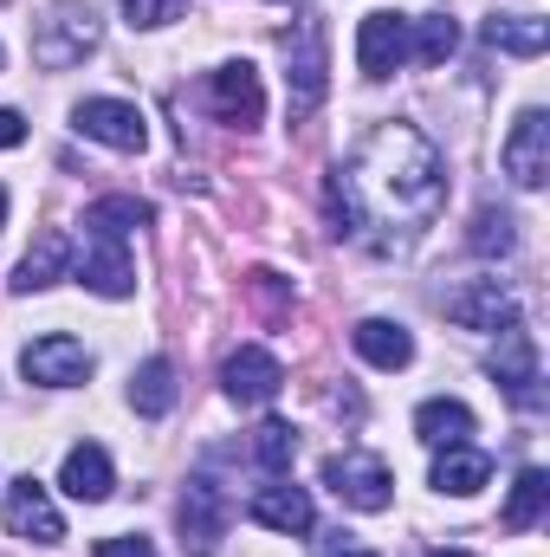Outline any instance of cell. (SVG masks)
I'll use <instances>...</instances> for the list:
<instances>
[{
  "label": "cell",
  "mask_w": 550,
  "mask_h": 557,
  "mask_svg": "<svg viewBox=\"0 0 550 557\" xmlns=\"http://www.w3.org/2000/svg\"><path fill=\"white\" fill-rule=\"evenodd\" d=\"M440 201H447L440 149L402 117L376 124L357 143V156L330 175V221H337V234H357V240H376V247L421 234L440 214Z\"/></svg>",
  "instance_id": "cell-1"
},
{
  "label": "cell",
  "mask_w": 550,
  "mask_h": 557,
  "mask_svg": "<svg viewBox=\"0 0 550 557\" xmlns=\"http://www.w3.org/2000/svg\"><path fill=\"white\" fill-rule=\"evenodd\" d=\"M98 39H104V26H98L91 7H52V13L33 26V65L72 72V65H85V59L98 52Z\"/></svg>",
  "instance_id": "cell-2"
},
{
  "label": "cell",
  "mask_w": 550,
  "mask_h": 557,
  "mask_svg": "<svg viewBox=\"0 0 550 557\" xmlns=\"http://www.w3.org/2000/svg\"><path fill=\"white\" fill-rule=\"evenodd\" d=\"M324 486H330L343 506H357V512H389V506H396V480H389V467H383L376 454H363V447L330 454V460H324Z\"/></svg>",
  "instance_id": "cell-3"
},
{
  "label": "cell",
  "mask_w": 550,
  "mask_h": 557,
  "mask_svg": "<svg viewBox=\"0 0 550 557\" xmlns=\"http://www.w3.org/2000/svg\"><path fill=\"white\" fill-rule=\"evenodd\" d=\"M285 59H291V72H285V85H291V117H311L317 104H324V20L317 13H304L298 20V33L285 39Z\"/></svg>",
  "instance_id": "cell-4"
},
{
  "label": "cell",
  "mask_w": 550,
  "mask_h": 557,
  "mask_svg": "<svg viewBox=\"0 0 550 557\" xmlns=\"http://www.w3.org/2000/svg\"><path fill=\"white\" fill-rule=\"evenodd\" d=\"M208 111H214L221 124H234V131H253V124L266 117V85H260V72H253L247 59L208 72Z\"/></svg>",
  "instance_id": "cell-5"
},
{
  "label": "cell",
  "mask_w": 550,
  "mask_h": 557,
  "mask_svg": "<svg viewBox=\"0 0 550 557\" xmlns=\"http://www.w3.org/2000/svg\"><path fill=\"white\" fill-rule=\"evenodd\" d=\"M20 370H26V383H39V389H72V383L91 376V350H85L78 337H65V331H46V337H33V344L20 350Z\"/></svg>",
  "instance_id": "cell-6"
},
{
  "label": "cell",
  "mask_w": 550,
  "mask_h": 557,
  "mask_svg": "<svg viewBox=\"0 0 550 557\" xmlns=\"http://www.w3.org/2000/svg\"><path fill=\"white\" fill-rule=\"evenodd\" d=\"M72 131L91 137V143H104V149L137 156L142 143H149V117H142L137 104H124V98H85V104L72 111Z\"/></svg>",
  "instance_id": "cell-7"
},
{
  "label": "cell",
  "mask_w": 550,
  "mask_h": 557,
  "mask_svg": "<svg viewBox=\"0 0 550 557\" xmlns=\"http://www.w3.org/2000/svg\"><path fill=\"white\" fill-rule=\"evenodd\" d=\"M447 318L460 331H512L518 324V298L499 278H466V285L447 292Z\"/></svg>",
  "instance_id": "cell-8"
},
{
  "label": "cell",
  "mask_w": 550,
  "mask_h": 557,
  "mask_svg": "<svg viewBox=\"0 0 550 557\" xmlns=\"http://www.w3.org/2000/svg\"><path fill=\"white\" fill-rule=\"evenodd\" d=\"M182 552L195 557H214L221 552V539H227V493L214 486V480H188V493H182Z\"/></svg>",
  "instance_id": "cell-9"
},
{
  "label": "cell",
  "mask_w": 550,
  "mask_h": 557,
  "mask_svg": "<svg viewBox=\"0 0 550 557\" xmlns=\"http://www.w3.org/2000/svg\"><path fill=\"white\" fill-rule=\"evenodd\" d=\"M7 532L26 539V545H59L65 539V519H59V506L46 499V486L33 473L7 480Z\"/></svg>",
  "instance_id": "cell-10"
},
{
  "label": "cell",
  "mask_w": 550,
  "mask_h": 557,
  "mask_svg": "<svg viewBox=\"0 0 550 557\" xmlns=\"http://www.w3.org/2000/svg\"><path fill=\"white\" fill-rule=\"evenodd\" d=\"M409 59H414L409 52V13H363V26H357V65H363V78H389Z\"/></svg>",
  "instance_id": "cell-11"
},
{
  "label": "cell",
  "mask_w": 550,
  "mask_h": 557,
  "mask_svg": "<svg viewBox=\"0 0 550 557\" xmlns=\"http://www.w3.org/2000/svg\"><path fill=\"white\" fill-rule=\"evenodd\" d=\"M499 162H505V175L518 182V188H545L550 175V117L532 104V111H518V124H512V137L499 149Z\"/></svg>",
  "instance_id": "cell-12"
},
{
  "label": "cell",
  "mask_w": 550,
  "mask_h": 557,
  "mask_svg": "<svg viewBox=\"0 0 550 557\" xmlns=\"http://www.w3.org/2000/svg\"><path fill=\"white\" fill-rule=\"evenodd\" d=\"M221 389L240 403V409H266L278 389H285V370H278L273 350H260V344H247V350H234L227 363H221Z\"/></svg>",
  "instance_id": "cell-13"
},
{
  "label": "cell",
  "mask_w": 550,
  "mask_h": 557,
  "mask_svg": "<svg viewBox=\"0 0 550 557\" xmlns=\"http://www.w3.org/2000/svg\"><path fill=\"white\" fill-rule=\"evenodd\" d=\"M78 285H91L98 298H130V292H137V267H130V253H124L117 234H91V227H85Z\"/></svg>",
  "instance_id": "cell-14"
},
{
  "label": "cell",
  "mask_w": 550,
  "mask_h": 557,
  "mask_svg": "<svg viewBox=\"0 0 550 557\" xmlns=\"http://www.w3.org/2000/svg\"><path fill=\"white\" fill-rule=\"evenodd\" d=\"M492 376L505 383V396L518 403V409H538V344H532V331H499V350H492Z\"/></svg>",
  "instance_id": "cell-15"
},
{
  "label": "cell",
  "mask_w": 550,
  "mask_h": 557,
  "mask_svg": "<svg viewBox=\"0 0 550 557\" xmlns=\"http://www.w3.org/2000/svg\"><path fill=\"white\" fill-rule=\"evenodd\" d=\"M247 512H253V525L285 532V539H304V532L317 525V512H311V493H304V486H285V480H278V486H260Z\"/></svg>",
  "instance_id": "cell-16"
},
{
  "label": "cell",
  "mask_w": 550,
  "mask_h": 557,
  "mask_svg": "<svg viewBox=\"0 0 550 557\" xmlns=\"http://www.w3.org/2000/svg\"><path fill=\"white\" fill-rule=\"evenodd\" d=\"M59 486H65L72 499H85V506H104V499H111V486H117L111 454H104L98 441H78V447L65 454V467H59Z\"/></svg>",
  "instance_id": "cell-17"
},
{
  "label": "cell",
  "mask_w": 550,
  "mask_h": 557,
  "mask_svg": "<svg viewBox=\"0 0 550 557\" xmlns=\"http://www.w3.org/2000/svg\"><path fill=\"white\" fill-rule=\"evenodd\" d=\"M350 344H357V357L376 363V370H409L414 363V337L396 318H363V324L350 331Z\"/></svg>",
  "instance_id": "cell-18"
},
{
  "label": "cell",
  "mask_w": 550,
  "mask_h": 557,
  "mask_svg": "<svg viewBox=\"0 0 550 557\" xmlns=\"http://www.w3.org/2000/svg\"><path fill=\"white\" fill-rule=\"evenodd\" d=\"M486 480H492V454H479L473 441H460V447H440V460H434V486H440V493H453V499H473Z\"/></svg>",
  "instance_id": "cell-19"
},
{
  "label": "cell",
  "mask_w": 550,
  "mask_h": 557,
  "mask_svg": "<svg viewBox=\"0 0 550 557\" xmlns=\"http://www.w3.org/2000/svg\"><path fill=\"white\" fill-rule=\"evenodd\" d=\"M72 267V240L65 234H39L33 247H26V260L13 267V292L26 298V292H46V285H59Z\"/></svg>",
  "instance_id": "cell-20"
},
{
  "label": "cell",
  "mask_w": 550,
  "mask_h": 557,
  "mask_svg": "<svg viewBox=\"0 0 550 557\" xmlns=\"http://www.w3.org/2000/svg\"><path fill=\"white\" fill-rule=\"evenodd\" d=\"M414 434H421L427 447H460V441L473 434V409L453 403V396H434V403L414 409Z\"/></svg>",
  "instance_id": "cell-21"
},
{
  "label": "cell",
  "mask_w": 550,
  "mask_h": 557,
  "mask_svg": "<svg viewBox=\"0 0 550 557\" xmlns=\"http://www.w3.org/2000/svg\"><path fill=\"white\" fill-rule=\"evenodd\" d=\"M486 46H499L512 59H538L550 46V20H538V13H499V20H486Z\"/></svg>",
  "instance_id": "cell-22"
},
{
  "label": "cell",
  "mask_w": 550,
  "mask_h": 557,
  "mask_svg": "<svg viewBox=\"0 0 550 557\" xmlns=\"http://www.w3.org/2000/svg\"><path fill=\"white\" fill-rule=\"evenodd\" d=\"M130 409L137 416H168L175 409V363L168 357H149V363H137V376H130Z\"/></svg>",
  "instance_id": "cell-23"
},
{
  "label": "cell",
  "mask_w": 550,
  "mask_h": 557,
  "mask_svg": "<svg viewBox=\"0 0 550 557\" xmlns=\"http://www.w3.org/2000/svg\"><path fill=\"white\" fill-rule=\"evenodd\" d=\"M545 506H550V473L545 467H525L518 486H512V499H505V532H532L545 519Z\"/></svg>",
  "instance_id": "cell-24"
},
{
  "label": "cell",
  "mask_w": 550,
  "mask_h": 557,
  "mask_svg": "<svg viewBox=\"0 0 550 557\" xmlns=\"http://www.w3.org/2000/svg\"><path fill=\"white\" fill-rule=\"evenodd\" d=\"M85 227L91 234H130V227H149V201H137V195H104V201H91L85 208Z\"/></svg>",
  "instance_id": "cell-25"
},
{
  "label": "cell",
  "mask_w": 550,
  "mask_h": 557,
  "mask_svg": "<svg viewBox=\"0 0 550 557\" xmlns=\"http://www.w3.org/2000/svg\"><path fill=\"white\" fill-rule=\"evenodd\" d=\"M453 46H460V26H453V20H440V13H427V20H409V52L421 59V65H440Z\"/></svg>",
  "instance_id": "cell-26"
},
{
  "label": "cell",
  "mask_w": 550,
  "mask_h": 557,
  "mask_svg": "<svg viewBox=\"0 0 550 557\" xmlns=\"http://www.w3.org/2000/svg\"><path fill=\"white\" fill-rule=\"evenodd\" d=\"M253 460H260L266 473H291V460H298L291 421H260V428H253Z\"/></svg>",
  "instance_id": "cell-27"
},
{
  "label": "cell",
  "mask_w": 550,
  "mask_h": 557,
  "mask_svg": "<svg viewBox=\"0 0 550 557\" xmlns=\"http://www.w3.org/2000/svg\"><path fill=\"white\" fill-rule=\"evenodd\" d=\"M512 240H518V234H512V214H505V208H479V214H473V234H466L473 253L492 260V253H512Z\"/></svg>",
  "instance_id": "cell-28"
},
{
  "label": "cell",
  "mask_w": 550,
  "mask_h": 557,
  "mask_svg": "<svg viewBox=\"0 0 550 557\" xmlns=\"http://www.w3.org/2000/svg\"><path fill=\"white\" fill-rule=\"evenodd\" d=\"M247 292H253V305H260L273 324H285V318H291V278H278L273 267H260V273L247 278Z\"/></svg>",
  "instance_id": "cell-29"
},
{
  "label": "cell",
  "mask_w": 550,
  "mask_h": 557,
  "mask_svg": "<svg viewBox=\"0 0 550 557\" xmlns=\"http://www.w3.org/2000/svg\"><path fill=\"white\" fill-rule=\"evenodd\" d=\"M182 7H188V0H124L130 26H142V33H149V26H168V20H175Z\"/></svg>",
  "instance_id": "cell-30"
},
{
  "label": "cell",
  "mask_w": 550,
  "mask_h": 557,
  "mask_svg": "<svg viewBox=\"0 0 550 557\" xmlns=\"http://www.w3.org/2000/svg\"><path fill=\"white\" fill-rule=\"evenodd\" d=\"M98 557H155V552H149V539L124 532V539H104V545H98Z\"/></svg>",
  "instance_id": "cell-31"
},
{
  "label": "cell",
  "mask_w": 550,
  "mask_h": 557,
  "mask_svg": "<svg viewBox=\"0 0 550 557\" xmlns=\"http://www.w3.org/2000/svg\"><path fill=\"white\" fill-rule=\"evenodd\" d=\"M26 143V117L20 111H0V149H20Z\"/></svg>",
  "instance_id": "cell-32"
},
{
  "label": "cell",
  "mask_w": 550,
  "mask_h": 557,
  "mask_svg": "<svg viewBox=\"0 0 550 557\" xmlns=\"http://www.w3.org/2000/svg\"><path fill=\"white\" fill-rule=\"evenodd\" d=\"M324 557H376V552H363V545H330Z\"/></svg>",
  "instance_id": "cell-33"
},
{
  "label": "cell",
  "mask_w": 550,
  "mask_h": 557,
  "mask_svg": "<svg viewBox=\"0 0 550 557\" xmlns=\"http://www.w3.org/2000/svg\"><path fill=\"white\" fill-rule=\"evenodd\" d=\"M0 227H7V188H0Z\"/></svg>",
  "instance_id": "cell-34"
}]
</instances>
